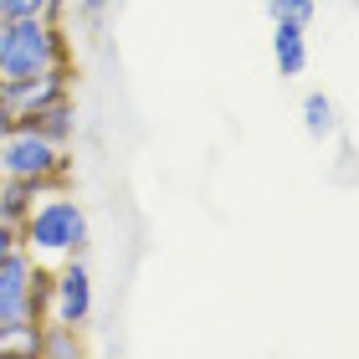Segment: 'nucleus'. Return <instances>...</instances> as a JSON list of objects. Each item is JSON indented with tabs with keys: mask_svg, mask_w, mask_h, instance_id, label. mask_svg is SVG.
<instances>
[{
	"mask_svg": "<svg viewBox=\"0 0 359 359\" xmlns=\"http://www.w3.org/2000/svg\"><path fill=\"white\" fill-rule=\"evenodd\" d=\"M0 41H6V21H0Z\"/></svg>",
	"mask_w": 359,
	"mask_h": 359,
	"instance_id": "15",
	"label": "nucleus"
},
{
	"mask_svg": "<svg viewBox=\"0 0 359 359\" xmlns=\"http://www.w3.org/2000/svg\"><path fill=\"white\" fill-rule=\"evenodd\" d=\"M0 93H6V77H0Z\"/></svg>",
	"mask_w": 359,
	"mask_h": 359,
	"instance_id": "16",
	"label": "nucleus"
},
{
	"mask_svg": "<svg viewBox=\"0 0 359 359\" xmlns=\"http://www.w3.org/2000/svg\"><path fill=\"white\" fill-rule=\"evenodd\" d=\"M0 185H6V175H0Z\"/></svg>",
	"mask_w": 359,
	"mask_h": 359,
	"instance_id": "17",
	"label": "nucleus"
},
{
	"mask_svg": "<svg viewBox=\"0 0 359 359\" xmlns=\"http://www.w3.org/2000/svg\"><path fill=\"white\" fill-rule=\"evenodd\" d=\"M67 144H52L41 128L26 118L11 123V134L0 139V175L6 180H31V185H67Z\"/></svg>",
	"mask_w": 359,
	"mask_h": 359,
	"instance_id": "2",
	"label": "nucleus"
},
{
	"mask_svg": "<svg viewBox=\"0 0 359 359\" xmlns=\"http://www.w3.org/2000/svg\"><path fill=\"white\" fill-rule=\"evenodd\" d=\"M15 247H21V231H15L11 221H0V262H6V257H11Z\"/></svg>",
	"mask_w": 359,
	"mask_h": 359,
	"instance_id": "12",
	"label": "nucleus"
},
{
	"mask_svg": "<svg viewBox=\"0 0 359 359\" xmlns=\"http://www.w3.org/2000/svg\"><path fill=\"white\" fill-rule=\"evenodd\" d=\"M303 128H308L313 139H329L334 128H339V108H334L329 93H308V97H303Z\"/></svg>",
	"mask_w": 359,
	"mask_h": 359,
	"instance_id": "9",
	"label": "nucleus"
},
{
	"mask_svg": "<svg viewBox=\"0 0 359 359\" xmlns=\"http://www.w3.org/2000/svg\"><path fill=\"white\" fill-rule=\"evenodd\" d=\"M46 190H62V185H31V180H6L0 185V221H11V226H21L31 216V205H36V195Z\"/></svg>",
	"mask_w": 359,
	"mask_h": 359,
	"instance_id": "7",
	"label": "nucleus"
},
{
	"mask_svg": "<svg viewBox=\"0 0 359 359\" xmlns=\"http://www.w3.org/2000/svg\"><path fill=\"white\" fill-rule=\"evenodd\" d=\"M267 11H272V21H298V26H308L313 21V0H267Z\"/></svg>",
	"mask_w": 359,
	"mask_h": 359,
	"instance_id": "11",
	"label": "nucleus"
},
{
	"mask_svg": "<svg viewBox=\"0 0 359 359\" xmlns=\"http://www.w3.org/2000/svg\"><path fill=\"white\" fill-rule=\"evenodd\" d=\"M57 62H67V46H62V31L52 26V15L6 21V41H0V77L6 83L36 77L46 67H57Z\"/></svg>",
	"mask_w": 359,
	"mask_h": 359,
	"instance_id": "3",
	"label": "nucleus"
},
{
	"mask_svg": "<svg viewBox=\"0 0 359 359\" xmlns=\"http://www.w3.org/2000/svg\"><path fill=\"white\" fill-rule=\"evenodd\" d=\"M272 57H277V72H283V77H303V67H308V26L277 21V31H272Z\"/></svg>",
	"mask_w": 359,
	"mask_h": 359,
	"instance_id": "6",
	"label": "nucleus"
},
{
	"mask_svg": "<svg viewBox=\"0 0 359 359\" xmlns=\"http://www.w3.org/2000/svg\"><path fill=\"white\" fill-rule=\"evenodd\" d=\"M31 128H41L52 144H67L72 139V128H77V108H72V97H57V103H46L41 113H31L26 118Z\"/></svg>",
	"mask_w": 359,
	"mask_h": 359,
	"instance_id": "8",
	"label": "nucleus"
},
{
	"mask_svg": "<svg viewBox=\"0 0 359 359\" xmlns=\"http://www.w3.org/2000/svg\"><path fill=\"white\" fill-rule=\"evenodd\" d=\"M6 134H11V113L0 108V139H6Z\"/></svg>",
	"mask_w": 359,
	"mask_h": 359,
	"instance_id": "14",
	"label": "nucleus"
},
{
	"mask_svg": "<svg viewBox=\"0 0 359 359\" xmlns=\"http://www.w3.org/2000/svg\"><path fill=\"white\" fill-rule=\"evenodd\" d=\"M77 6H83L88 15H97V11H103V6H108V0H77Z\"/></svg>",
	"mask_w": 359,
	"mask_h": 359,
	"instance_id": "13",
	"label": "nucleus"
},
{
	"mask_svg": "<svg viewBox=\"0 0 359 359\" xmlns=\"http://www.w3.org/2000/svg\"><path fill=\"white\" fill-rule=\"evenodd\" d=\"M88 318H93V277L83 267V257H67L52 272V323L77 334Z\"/></svg>",
	"mask_w": 359,
	"mask_h": 359,
	"instance_id": "4",
	"label": "nucleus"
},
{
	"mask_svg": "<svg viewBox=\"0 0 359 359\" xmlns=\"http://www.w3.org/2000/svg\"><path fill=\"white\" fill-rule=\"evenodd\" d=\"M15 231H21V252L46 272H57L67 257H83V247H88V216L67 190H57L41 205H31V216Z\"/></svg>",
	"mask_w": 359,
	"mask_h": 359,
	"instance_id": "1",
	"label": "nucleus"
},
{
	"mask_svg": "<svg viewBox=\"0 0 359 359\" xmlns=\"http://www.w3.org/2000/svg\"><path fill=\"white\" fill-rule=\"evenodd\" d=\"M62 0H0V21H26V15H57Z\"/></svg>",
	"mask_w": 359,
	"mask_h": 359,
	"instance_id": "10",
	"label": "nucleus"
},
{
	"mask_svg": "<svg viewBox=\"0 0 359 359\" xmlns=\"http://www.w3.org/2000/svg\"><path fill=\"white\" fill-rule=\"evenodd\" d=\"M67 83H72V67L67 62H57V67H46L36 77H21V83H6L0 93V108L15 118H31V113H41L46 103H57V97H67Z\"/></svg>",
	"mask_w": 359,
	"mask_h": 359,
	"instance_id": "5",
	"label": "nucleus"
}]
</instances>
